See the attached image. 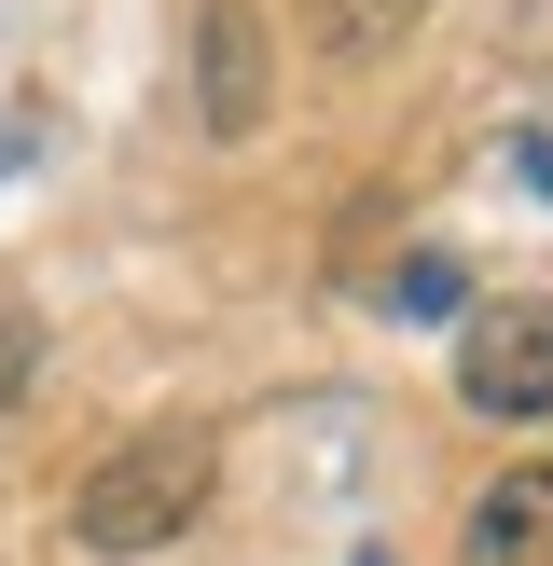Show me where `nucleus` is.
Returning <instances> with one entry per match:
<instances>
[{"label": "nucleus", "mask_w": 553, "mask_h": 566, "mask_svg": "<svg viewBox=\"0 0 553 566\" xmlns=\"http://www.w3.org/2000/svg\"><path fill=\"white\" fill-rule=\"evenodd\" d=\"M457 401L470 415H553V304L512 291L457 332Z\"/></svg>", "instance_id": "nucleus-2"}, {"label": "nucleus", "mask_w": 553, "mask_h": 566, "mask_svg": "<svg viewBox=\"0 0 553 566\" xmlns=\"http://www.w3.org/2000/svg\"><path fill=\"white\" fill-rule=\"evenodd\" d=\"M263 83H276L263 0H208V14H194V97H208V138H249V125H263Z\"/></svg>", "instance_id": "nucleus-3"}, {"label": "nucleus", "mask_w": 553, "mask_h": 566, "mask_svg": "<svg viewBox=\"0 0 553 566\" xmlns=\"http://www.w3.org/2000/svg\"><path fill=\"white\" fill-rule=\"evenodd\" d=\"M208 470H221L208 429H138V442H111V457L83 470V497H70V539L83 553H166L194 512H208Z\"/></svg>", "instance_id": "nucleus-1"}, {"label": "nucleus", "mask_w": 553, "mask_h": 566, "mask_svg": "<svg viewBox=\"0 0 553 566\" xmlns=\"http://www.w3.org/2000/svg\"><path fill=\"white\" fill-rule=\"evenodd\" d=\"M415 14H429V0H319V42H332V55L359 70V55H387V42H401Z\"/></svg>", "instance_id": "nucleus-5"}, {"label": "nucleus", "mask_w": 553, "mask_h": 566, "mask_svg": "<svg viewBox=\"0 0 553 566\" xmlns=\"http://www.w3.org/2000/svg\"><path fill=\"white\" fill-rule=\"evenodd\" d=\"M457 566H553V457L498 470V484L470 497V539H457Z\"/></svg>", "instance_id": "nucleus-4"}, {"label": "nucleus", "mask_w": 553, "mask_h": 566, "mask_svg": "<svg viewBox=\"0 0 553 566\" xmlns=\"http://www.w3.org/2000/svg\"><path fill=\"white\" fill-rule=\"evenodd\" d=\"M387 304H401V318H442V304H457V263H442V249H415V263L387 276Z\"/></svg>", "instance_id": "nucleus-6"}]
</instances>
